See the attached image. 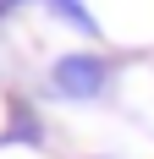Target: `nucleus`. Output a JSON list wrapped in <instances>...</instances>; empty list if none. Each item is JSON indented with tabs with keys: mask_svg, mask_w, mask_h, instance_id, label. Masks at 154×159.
Returning a JSON list of instances; mask_svg holds the SVG:
<instances>
[{
	"mask_svg": "<svg viewBox=\"0 0 154 159\" xmlns=\"http://www.w3.org/2000/svg\"><path fill=\"white\" fill-rule=\"evenodd\" d=\"M17 137H39V115L33 110H17Z\"/></svg>",
	"mask_w": 154,
	"mask_h": 159,
	"instance_id": "2",
	"label": "nucleus"
},
{
	"mask_svg": "<svg viewBox=\"0 0 154 159\" xmlns=\"http://www.w3.org/2000/svg\"><path fill=\"white\" fill-rule=\"evenodd\" d=\"M105 82H110V66L99 55H61L50 66V88L61 99H99Z\"/></svg>",
	"mask_w": 154,
	"mask_h": 159,
	"instance_id": "1",
	"label": "nucleus"
}]
</instances>
